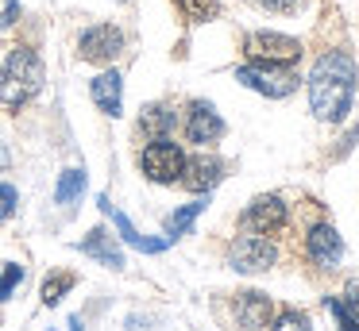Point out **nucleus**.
Masks as SVG:
<instances>
[{
    "label": "nucleus",
    "mask_w": 359,
    "mask_h": 331,
    "mask_svg": "<svg viewBox=\"0 0 359 331\" xmlns=\"http://www.w3.org/2000/svg\"><path fill=\"white\" fill-rule=\"evenodd\" d=\"M351 92H355V62H351V54L348 50L320 54L309 73L313 115L325 123H340L351 108Z\"/></svg>",
    "instance_id": "obj_1"
},
{
    "label": "nucleus",
    "mask_w": 359,
    "mask_h": 331,
    "mask_svg": "<svg viewBox=\"0 0 359 331\" xmlns=\"http://www.w3.org/2000/svg\"><path fill=\"white\" fill-rule=\"evenodd\" d=\"M286 227V204L282 197L266 192V197H255L248 208H243V231L251 235H274V231Z\"/></svg>",
    "instance_id": "obj_8"
},
{
    "label": "nucleus",
    "mask_w": 359,
    "mask_h": 331,
    "mask_svg": "<svg viewBox=\"0 0 359 331\" xmlns=\"http://www.w3.org/2000/svg\"><path fill=\"white\" fill-rule=\"evenodd\" d=\"M182 166H186V150H182L178 143H170V135L151 139V143L140 150V169L155 185H174L182 177Z\"/></svg>",
    "instance_id": "obj_3"
},
{
    "label": "nucleus",
    "mask_w": 359,
    "mask_h": 331,
    "mask_svg": "<svg viewBox=\"0 0 359 331\" xmlns=\"http://www.w3.org/2000/svg\"><path fill=\"white\" fill-rule=\"evenodd\" d=\"M243 54L251 62H263V66H290V62L302 58V43L278 31H251L243 38Z\"/></svg>",
    "instance_id": "obj_4"
},
{
    "label": "nucleus",
    "mask_w": 359,
    "mask_h": 331,
    "mask_svg": "<svg viewBox=\"0 0 359 331\" xmlns=\"http://www.w3.org/2000/svg\"><path fill=\"white\" fill-rule=\"evenodd\" d=\"M205 212V200H194V204H182L178 212H170L166 216V235L170 239H178V235H186L189 227H194V220Z\"/></svg>",
    "instance_id": "obj_18"
},
{
    "label": "nucleus",
    "mask_w": 359,
    "mask_h": 331,
    "mask_svg": "<svg viewBox=\"0 0 359 331\" xmlns=\"http://www.w3.org/2000/svg\"><path fill=\"white\" fill-rule=\"evenodd\" d=\"M97 204H101V212H104V216H112V223H116V231L124 235V243H132L135 251H143V254H158V251H166V239H147V235H140V231L132 227V220H128L124 212H116V208H112V200H109V197H101Z\"/></svg>",
    "instance_id": "obj_14"
},
{
    "label": "nucleus",
    "mask_w": 359,
    "mask_h": 331,
    "mask_svg": "<svg viewBox=\"0 0 359 331\" xmlns=\"http://www.w3.org/2000/svg\"><path fill=\"white\" fill-rule=\"evenodd\" d=\"M43 89V62L35 50L16 46L0 66V104L4 108H24L35 92Z\"/></svg>",
    "instance_id": "obj_2"
},
{
    "label": "nucleus",
    "mask_w": 359,
    "mask_h": 331,
    "mask_svg": "<svg viewBox=\"0 0 359 331\" xmlns=\"http://www.w3.org/2000/svg\"><path fill=\"white\" fill-rule=\"evenodd\" d=\"M174 123H178V115H174L170 104H147L140 115V131L147 139H166L174 131Z\"/></svg>",
    "instance_id": "obj_16"
},
{
    "label": "nucleus",
    "mask_w": 359,
    "mask_h": 331,
    "mask_svg": "<svg viewBox=\"0 0 359 331\" xmlns=\"http://www.w3.org/2000/svg\"><path fill=\"white\" fill-rule=\"evenodd\" d=\"M89 92H93V104L101 108L104 115H112V120H116V115H120V104H124V77H120L116 69H104V73L93 77Z\"/></svg>",
    "instance_id": "obj_13"
},
{
    "label": "nucleus",
    "mask_w": 359,
    "mask_h": 331,
    "mask_svg": "<svg viewBox=\"0 0 359 331\" xmlns=\"http://www.w3.org/2000/svg\"><path fill=\"white\" fill-rule=\"evenodd\" d=\"M220 177H224V162H220L217 154H194V158H186L178 181L186 185L189 192H209Z\"/></svg>",
    "instance_id": "obj_10"
},
{
    "label": "nucleus",
    "mask_w": 359,
    "mask_h": 331,
    "mask_svg": "<svg viewBox=\"0 0 359 331\" xmlns=\"http://www.w3.org/2000/svg\"><path fill=\"white\" fill-rule=\"evenodd\" d=\"M271 316H274V304H271V297H266V293L248 289V293H240V297H236V320H240L243 331L266 328V323H271Z\"/></svg>",
    "instance_id": "obj_12"
},
{
    "label": "nucleus",
    "mask_w": 359,
    "mask_h": 331,
    "mask_svg": "<svg viewBox=\"0 0 359 331\" xmlns=\"http://www.w3.org/2000/svg\"><path fill=\"white\" fill-rule=\"evenodd\" d=\"M12 166V154H8V143H0V174Z\"/></svg>",
    "instance_id": "obj_28"
},
{
    "label": "nucleus",
    "mask_w": 359,
    "mask_h": 331,
    "mask_svg": "<svg viewBox=\"0 0 359 331\" xmlns=\"http://www.w3.org/2000/svg\"><path fill=\"white\" fill-rule=\"evenodd\" d=\"M325 304H328V312L336 316V323H340V331H359V323L351 320V312H348V304H344L340 297H325Z\"/></svg>",
    "instance_id": "obj_21"
},
{
    "label": "nucleus",
    "mask_w": 359,
    "mask_h": 331,
    "mask_svg": "<svg viewBox=\"0 0 359 331\" xmlns=\"http://www.w3.org/2000/svg\"><path fill=\"white\" fill-rule=\"evenodd\" d=\"M236 81H243L248 89L263 92L271 100H282L297 89V73L290 66H263V62H251V66L236 69Z\"/></svg>",
    "instance_id": "obj_5"
},
{
    "label": "nucleus",
    "mask_w": 359,
    "mask_h": 331,
    "mask_svg": "<svg viewBox=\"0 0 359 331\" xmlns=\"http://www.w3.org/2000/svg\"><path fill=\"white\" fill-rule=\"evenodd\" d=\"M120 50H124V31L112 27V23H93L78 38V54L86 62H112L120 58Z\"/></svg>",
    "instance_id": "obj_7"
},
{
    "label": "nucleus",
    "mask_w": 359,
    "mask_h": 331,
    "mask_svg": "<svg viewBox=\"0 0 359 331\" xmlns=\"http://www.w3.org/2000/svg\"><path fill=\"white\" fill-rule=\"evenodd\" d=\"M274 331H313V328H309V316L305 312H282L274 320Z\"/></svg>",
    "instance_id": "obj_22"
},
{
    "label": "nucleus",
    "mask_w": 359,
    "mask_h": 331,
    "mask_svg": "<svg viewBox=\"0 0 359 331\" xmlns=\"http://www.w3.org/2000/svg\"><path fill=\"white\" fill-rule=\"evenodd\" d=\"M305 251H309V258L317 262V266H328V269H332L336 262L344 258V239L336 235L332 223H317V227L305 235Z\"/></svg>",
    "instance_id": "obj_11"
},
{
    "label": "nucleus",
    "mask_w": 359,
    "mask_h": 331,
    "mask_svg": "<svg viewBox=\"0 0 359 331\" xmlns=\"http://www.w3.org/2000/svg\"><path fill=\"white\" fill-rule=\"evenodd\" d=\"M74 289V274H55V277H47L43 281V304H58V300L66 297V293Z\"/></svg>",
    "instance_id": "obj_19"
},
{
    "label": "nucleus",
    "mask_w": 359,
    "mask_h": 331,
    "mask_svg": "<svg viewBox=\"0 0 359 331\" xmlns=\"http://www.w3.org/2000/svg\"><path fill=\"white\" fill-rule=\"evenodd\" d=\"M81 251L89 254V258L104 262L109 269H124V251H120L116 243H112V235L104 227H93L86 239H81Z\"/></svg>",
    "instance_id": "obj_15"
},
{
    "label": "nucleus",
    "mask_w": 359,
    "mask_h": 331,
    "mask_svg": "<svg viewBox=\"0 0 359 331\" xmlns=\"http://www.w3.org/2000/svg\"><path fill=\"white\" fill-rule=\"evenodd\" d=\"M344 304H348V312H351V320H355L359 323V277H351V281H348V289H344Z\"/></svg>",
    "instance_id": "obj_25"
},
{
    "label": "nucleus",
    "mask_w": 359,
    "mask_h": 331,
    "mask_svg": "<svg viewBox=\"0 0 359 331\" xmlns=\"http://www.w3.org/2000/svg\"><path fill=\"white\" fill-rule=\"evenodd\" d=\"M178 4H182V12H186L189 20H197V23H201V20H212V15L220 12L217 0H178Z\"/></svg>",
    "instance_id": "obj_20"
},
{
    "label": "nucleus",
    "mask_w": 359,
    "mask_h": 331,
    "mask_svg": "<svg viewBox=\"0 0 359 331\" xmlns=\"http://www.w3.org/2000/svg\"><path fill=\"white\" fill-rule=\"evenodd\" d=\"M220 135H224V120L217 115V108H212L209 100H194V104L186 108V139L197 146H209V143H217Z\"/></svg>",
    "instance_id": "obj_9"
},
{
    "label": "nucleus",
    "mask_w": 359,
    "mask_h": 331,
    "mask_svg": "<svg viewBox=\"0 0 359 331\" xmlns=\"http://www.w3.org/2000/svg\"><path fill=\"white\" fill-rule=\"evenodd\" d=\"M20 20V0H0V27H12Z\"/></svg>",
    "instance_id": "obj_26"
},
{
    "label": "nucleus",
    "mask_w": 359,
    "mask_h": 331,
    "mask_svg": "<svg viewBox=\"0 0 359 331\" xmlns=\"http://www.w3.org/2000/svg\"><path fill=\"white\" fill-rule=\"evenodd\" d=\"M81 192H86V169H62V177H58V189H55V200L62 208H74L81 200Z\"/></svg>",
    "instance_id": "obj_17"
},
{
    "label": "nucleus",
    "mask_w": 359,
    "mask_h": 331,
    "mask_svg": "<svg viewBox=\"0 0 359 331\" xmlns=\"http://www.w3.org/2000/svg\"><path fill=\"white\" fill-rule=\"evenodd\" d=\"M266 8H274V12H294L297 4H302V0H263Z\"/></svg>",
    "instance_id": "obj_27"
},
{
    "label": "nucleus",
    "mask_w": 359,
    "mask_h": 331,
    "mask_svg": "<svg viewBox=\"0 0 359 331\" xmlns=\"http://www.w3.org/2000/svg\"><path fill=\"white\" fill-rule=\"evenodd\" d=\"M16 204H20V192L0 181V220H8V216L16 212Z\"/></svg>",
    "instance_id": "obj_24"
},
{
    "label": "nucleus",
    "mask_w": 359,
    "mask_h": 331,
    "mask_svg": "<svg viewBox=\"0 0 359 331\" xmlns=\"http://www.w3.org/2000/svg\"><path fill=\"white\" fill-rule=\"evenodd\" d=\"M20 281H24V269H20V266H8V269H4V274H0V300H8L12 289H16Z\"/></svg>",
    "instance_id": "obj_23"
},
{
    "label": "nucleus",
    "mask_w": 359,
    "mask_h": 331,
    "mask_svg": "<svg viewBox=\"0 0 359 331\" xmlns=\"http://www.w3.org/2000/svg\"><path fill=\"white\" fill-rule=\"evenodd\" d=\"M274 258H278V251H274V243L266 235H240L232 243V251H228V262H232V269H240V274H263V269L274 266Z\"/></svg>",
    "instance_id": "obj_6"
},
{
    "label": "nucleus",
    "mask_w": 359,
    "mask_h": 331,
    "mask_svg": "<svg viewBox=\"0 0 359 331\" xmlns=\"http://www.w3.org/2000/svg\"><path fill=\"white\" fill-rule=\"evenodd\" d=\"M66 328H70V331H81V320H70V323H66Z\"/></svg>",
    "instance_id": "obj_29"
}]
</instances>
